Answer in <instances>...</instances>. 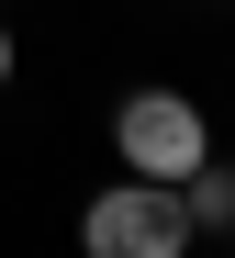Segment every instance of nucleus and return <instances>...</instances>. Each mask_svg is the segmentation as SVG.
I'll return each instance as SVG.
<instances>
[{"label": "nucleus", "instance_id": "nucleus-3", "mask_svg": "<svg viewBox=\"0 0 235 258\" xmlns=\"http://www.w3.org/2000/svg\"><path fill=\"white\" fill-rule=\"evenodd\" d=\"M179 213H191V236H224V225H235V180H224V157L179 168Z\"/></svg>", "mask_w": 235, "mask_h": 258}, {"label": "nucleus", "instance_id": "nucleus-1", "mask_svg": "<svg viewBox=\"0 0 235 258\" xmlns=\"http://www.w3.org/2000/svg\"><path fill=\"white\" fill-rule=\"evenodd\" d=\"M79 247L90 258H191V213H179V180H123L79 202Z\"/></svg>", "mask_w": 235, "mask_h": 258}, {"label": "nucleus", "instance_id": "nucleus-4", "mask_svg": "<svg viewBox=\"0 0 235 258\" xmlns=\"http://www.w3.org/2000/svg\"><path fill=\"white\" fill-rule=\"evenodd\" d=\"M0 90H12V23H0Z\"/></svg>", "mask_w": 235, "mask_h": 258}, {"label": "nucleus", "instance_id": "nucleus-2", "mask_svg": "<svg viewBox=\"0 0 235 258\" xmlns=\"http://www.w3.org/2000/svg\"><path fill=\"white\" fill-rule=\"evenodd\" d=\"M112 157L134 168V180H179V168L213 157V123H202L191 90H123V112H112Z\"/></svg>", "mask_w": 235, "mask_h": 258}]
</instances>
